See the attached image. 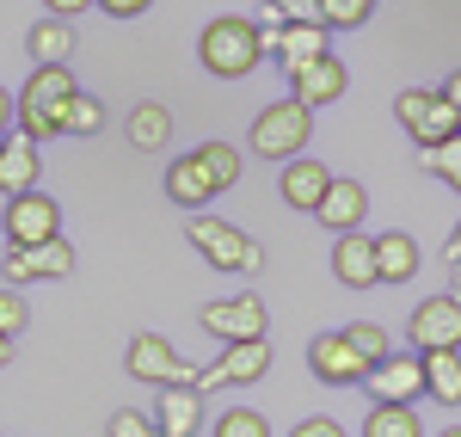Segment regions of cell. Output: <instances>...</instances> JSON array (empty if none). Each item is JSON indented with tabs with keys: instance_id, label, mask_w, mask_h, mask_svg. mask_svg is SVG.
Wrapping results in <instances>:
<instances>
[{
	"instance_id": "25",
	"label": "cell",
	"mask_w": 461,
	"mask_h": 437,
	"mask_svg": "<svg viewBox=\"0 0 461 437\" xmlns=\"http://www.w3.org/2000/svg\"><path fill=\"white\" fill-rule=\"evenodd\" d=\"M425 358V395L437 406H461V345L449 351H419Z\"/></svg>"
},
{
	"instance_id": "13",
	"label": "cell",
	"mask_w": 461,
	"mask_h": 437,
	"mask_svg": "<svg viewBox=\"0 0 461 437\" xmlns=\"http://www.w3.org/2000/svg\"><path fill=\"white\" fill-rule=\"evenodd\" d=\"M363 395L369 401H419L425 395V358L419 351H388L382 364L363 376Z\"/></svg>"
},
{
	"instance_id": "20",
	"label": "cell",
	"mask_w": 461,
	"mask_h": 437,
	"mask_svg": "<svg viewBox=\"0 0 461 437\" xmlns=\"http://www.w3.org/2000/svg\"><path fill=\"white\" fill-rule=\"evenodd\" d=\"M320 56H332V32H326L320 19L284 25V43H277V62H284V74H302L308 62H320Z\"/></svg>"
},
{
	"instance_id": "41",
	"label": "cell",
	"mask_w": 461,
	"mask_h": 437,
	"mask_svg": "<svg viewBox=\"0 0 461 437\" xmlns=\"http://www.w3.org/2000/svg\"><path fill=\"white\" fill-rule=\"evenodd\" d=\"M443 259H449V265H456V259H461V222H456V228H449V247H443Z\"/></svg>"
},
{
	"instance_id": "5",
	"label": "cell",
	"mask_w": 461,
	"mask_h": 437,
	"mask_svg": "<svg viewBox=\"0 0 461 437\" xmlns=\"http://www.w3.org/2000/svg\"><path fill=\"white\" fill-rule=\"evenodd\" d=\"M185 234H191V247L210 259L215 271H240V278H247V271L265 265V247L252 241L247 228H234V222H221V216H203V210H197Z\"/></svg>"
},
{
	"instance_id": "3",
	"label": "cell",
	"mask_w": 461,
	"mask_h": 437,
	"mask_svg": "<svg viewBox=\"0 0 461 437\" xmlns=\"http://www.w3.org/2000/svg\"><path fill=\"white\" fill-rule=\"evenodd\" d=\"M308 136H314V111L289 93V99H277V105H265L258 117H252L247 148L258 154V160H295V154L308 148Z\"/></svg>"
},
{
	"instance_id": "2",
	"label": "cell",
	"mask_w": 461,
	"mask_h": 437,
	"mask_svg": "<svg viewBox=\"0 0 461 437\" xmlns=\"http://www.w3.org/2000/svg\"><path fill=\"white\" fill-rule=\"evenodd\" d=\"M197 62L215 80H247L258 62H265V43H258V19H240V13H221L203 25L197 37Z\"/></svg>"
},
{
	"instance_id": "24",
	"label": "cell",
	"mask_w": 461,
	"mask_h": 437,
	"mask_svg": "<svg viewBox=\"0 0 461 437\" xmlns=\"http://www.w3.org/2000/svg\"><path fill=\"white\" fill-rule=\"evenodd\" d=\"M363 437H425V419H419L412 401H369Z\"/></svg>"
},
{
	"instance_id": "29",
	"label": "cell",
	"mask_w": 461,
	"mask_h": 437,
	"mask_svg": "<svg viewBox=\"0 0 461 437\" xmlns=\"http://www.w3.org/2000/svg\"><path fill=\"white\" fill-rule=\"evenodd\" d=\"M105 99H93V93H74V105H68V123H62V136H80V142H86V136H99V130H105Z\"/></svg>"
},
{
	"instance_id": "42",
	"label": "cell",
	"mask_w": 461,
	"mask_h": 437,
	"mask_svg": "<svg viewBox=\"0 0 461 437\" xmlns=\"http://www.w3.org/2000/svg\"><path fill=\"white\" fill-rule=\"evenodd\" d=\"M13 345H19V339H6V332H0V369L13 364Z\"/></svg>"
},
{
	"instance_id": "36",
	"label": "cell",
	"mask_w": 461,
	"mask_h": 437,
	"mask_svg": "<svg viewBox=\"0 0 461 437\" xmlns=\"http://www.w3.org/2000/svg\"><path fill=\"white\" fill-rule=\"evenodd\" d=\"M93 6H99V13H111V19H142L154 0H93Z\"/></svg>"
},
{
	"instance_id": "43",
	"label": "cell",
	"mask_w": 461,
	"mask_h": 437,
	"mask_svg": "<svg viewBox=\"0 0 461 437\" xmlns=\"http://www.w3.org/2000/svg\"><path fill=\"white\" fill-rule=\"evenodd\" d=\"M449 296H456V302H461V259H456V265H449Z\"/></svg>"
},
{
	"instance_id": "10",
	"label": "cell",
	"mask_w": 461,
	"mask_h": 437,
	"mask_svg": "<svg viewBox=\"0 0 461 437\" xmlns=\"http://www.w3.org/2000/svg\"><path fill=\"white\" fill-rule=\"evenodd\" d=\"M68 271H74V247L62 234L43 241V247H6V259H0L6 290H25V284H43V278H68Z\"/></svg>"
},
{
	"instance_id": "44",
	"label": "cell",
	"mask_w": 461,
	"mask_h": 437,
	"mask_svg": "<svg viewBox=\"0 0 461 437\" xmlns=\"http://www.w3.org/2000/svg\"><path fill=\"white\" fill-rule=\"evenodd\" d=\"M437 437H461V425H443V432H437Z\"/></svg>"
},
{
	"instance_id": "26",
	"label": "cell",
	"mask_w": 461,
	"mask_h": 437,
	"mask_svg": "<svg viewBox=\"0 0 461 437\" xmlns=\"http://www.w3.org/2000/svg\"><path fill=\"white\" fill-rule=\"evenodd\" d=\"M25 50H32V62H74V50H80L74 19H37L25 32Z\"/></svg>"
},
{
	"instance_id": "21",
	"label": "cell",
	"mask_w": 461,
	"mask_h": 437,
	"mask_svg": "<svg viewBox=\"0 0 461 437\" xmlns=\"http://www.w3.org/2000/svg\"><path fill=\"white\" fill-rule=\"evenodd\" d=\"M210 197H215V185L203 179V167H197V154H191V148H185L178 160H167V204H178V210H191V216H197Z\"/></svg>"
},
{
	"instance_id": "17",
	"label": "cell",
	"mask_w": 461,
	"mask_h": 437,
	"mask_svg": "<svg viewBox=\"0 0 461 437\" xmlns=\"http://www.w3.org/2000/svg\"><path fill=\"white\" fill-rule=\"evenodd\" d=\"M363 216H369V191H363V179H339V173H332V185H326V197H320L314 222H320V228H332V234H351V228H363Z\"/></svg>"
},
{
	"instance_id": "16",
	"label": "cell",
	"mask_w": 461,
	"mask_h": 437,
	"mask_svg": "<svg viewBox=\"0 0 461 437\" xmlns=\"http://www.w3.org/2000/svg\"><path fill=\"white\" fill-rule=\"evenodd\" d=\"M289 93H295V99H302L308 111L339 105V99L351 93V68H345L339 56H320V62H308L302 74H289Z\"/></svg>"
},
{
	"instance_id": "22",
	"label": "cell",
	"mask_w": 461,
	"mask_h": 437,
	"mask_svg": "<svg viewBox=\"0 0 461 437\" xmlns=\"http://www.w3.org/2000/svg\"><path fill=\"white\" fill-rule=\"evenodd\" d=\"M123 136H130V148H142V154H160V148L173 142V111L160 105V99L130 105V117H123Z\"/></svg>"
},
{
	"instance_id": "32",
	"label": "cell",
	"mask_w": 461,
	"mask_h": 437,
	"mask_svg": "<svg viewBox=\"0 0 461 437\" xmlns=\"http://www.w3.org/2000/svg\"><path fill=\"white\" fill-rule=\"evenodd\" d=\"M215 437H271V425H265V413H252V406H228V413L215 419Z\"/></svg>"
},
{
	"instance_id": "40",
	"label": "cell",
	"mask_w": 461,
	"mask_h": 437,
	"mask_svg": "<svg viewBox=\"0 0 461 437\" xmlns=\"http://www.w3.org/2000/svg\"><path fill=\"white\" fill-rule=\"evenodd\" d=\"M443 99H449V105H456V111H461V68H456V74H449V80H443Z\"/></svg>"
},
{
	"instance_id": "33",
	"label": "cell",
	"mask_w": 461,
	"mask_h": 437,
	"mask_svg": "<svg viewBox=\"0 0 461 437\" xmlns=\"http://www.w3.org/2000/svg\"><path fill=\"white\" fill-rule=\"evenodd\" d=\"M105 437H160V425H154V413H136V406H117L111 413Z\"/></svg>"
},
{
	"instance_id": "28",
	"label": "cell",
	"mask_w": 461,
	"mask_h": 437,
	"mask_svg": "<svg viewBox=\"0 0 461 437\" xmlns=\"http://www.w3.org/2000/svg\"><path fill=\"white\" fill-rule=\"evenodd\" d=\"M419 167L461 197V136H456V142H437V148H419Z\"/></svg>"
},
{
	"instance_id": "15",
	"label": "cell",
	"mask_w": 461,
	"mask_h": 437,
	"mask_svg": "<svg viewBox=\"0 0 461 437\" xmlns=\"http://www.w3.org/2000/svg\"><path fill=\"white\" fill-rule=\"evenodd\" d=\"M332 278L345 290H375L382 284V271H375V234H363V228L339 234L332 241Z\"/></svg>"
},
{
	"instance_id": "31",
	"label": "cell",
	"mask_w": 461,
	"mask_h": 437,
	"mask_svg": "<svg viewBox=\"0 0 461 437\" xmlns=\"http://www.w3.org/2000/svg\"><path fill=\"white\" fill-rule=\"evenodd\" d=\"M345 339H351V351H357L369 369H375V364L393 351V345H388V327H375V321H351V327H345Z\"/></svg>"
},
{
	"instance_id": "8",
	"label": "cell",
	"mask_w": 461,
	"mask_h": 437,
	"mask_svg": "<svg viewBox=\"0 0 461 437\" xmlns=\"http://www.w3.org/2000/svg\"><path fill=\"white\" fill-rule=\"evenodd\" d=\"M203 332L221 339V345H240V339H265L271 332V314H265V296H215L203 302Z\"/></svg>"
},
{
	"instance_id": "12",
	"label": "cell",
	"mask_w": 461,
	"mask_h": 437,
	"mask_svg": "<svg viewBox=\"0 0 461 437\" xmlns=\"http://www.w3.org/2000/svg\"><path fill=\"white\" fill-rule=\"evenodd\" d=\"M406 339H412V351H449V345H461V302L456 296H425L412 308V321H406Z\"/></svg>"
},
{
	"instance_id": "7",
	"label": "cell",
	"mask_w": 461,
	"mask_h": 437,
	"mask_svg": "<svg viewBox=\"0 0 461 437\" xmlns=\"http://www.w3.org/2000/svg\"><path fill=\"white\" fill-rule=\"evenodd\" d=\"M271 369V339H240V345H221L215 364H197V395H215V388H247Z\"/></svg>"
},
{
	"instance_id": "18",
	"label": "cell",
	"mask_w": 461,
	"mask_h": 437,
	"mask_svg": "<svg viewBox=\"0 0 461 437\" xmlns=\"http://www.w3.org/2000/svg\"><path fill=\"white\" fill-rule=\"evenodd\" d=\"M154 425H160V437H197L203 432V395L185 388V382L160 388L154 395Z\"/></svg>"
},
{
	"instance_id": "1",
	"label": "cell",
	"mask_w": 461,
	"mask_h": 437,
	"mask_svg": "<svg viewBox=\"0 0 461 437\" xmlns=\"http://www.w3.org/2000/svg\"><path fill=\"white\" fill-rule=\"evenodd\" d=\"M74 93H80L74 62H32V80H25V93H19V117H13L19 136H32V142H56L62 123H68Z\"/></svg>"
},
{
	"instance_id": "19",
	"label": "cell",
	"mask_w": 461,
	"mask_h": 437,
	"mask_svg": "<svg viewBox=\"0 0 461 437\" xmlns=\"http://www.w3.org/2000/svg\"><path fill=\"white\" fill-rule=\"evenodd\" d=\"M43 179V154H37L32 136H6L0 148V197H19V191H37Z\"/></svg>"
},
{
	"instance_id": "34",
	"label": "cell",
	"mask_w": 461,
	"mask_h": 437,
	"mask_svg": "<svg viewBox=\"0 0 461 437\" xmlns=\"http://www.w3.org/2000/svg\"><path fill=\"white\" fill-rule=\"evenodd\" d=\"M25 327H32V302H25L19 290H0V332H6V339H19Z\"/></svg>"
},
{
	"instance_id": "27",
	"label": "cell",
	"mask_w": 461,
	"mask_h": 437,
	"mask_svg": "<svg viewBox=\"0 0 461 437\" xmlns=\"http://www.w3.org/2000/svg\"><path fill=\"white\" fill-rule=\"evenodd\" d=\"M191 154H197L203 179L215 185V197H221V191H234V185H240V173H247L240 148H234V142H221V136H215V142H203V148H191Z\"/></svg>"
},
{
	"instance_id": "9",
	"label": "cell",
	"mask_w": 461,
	"mask_h": 437,
	"mask_svg": "<svg viewBox=\"0 0 461 437\" xmlns=\"http://www.w3.org/2000/svg\"><path fill=\"white\" fill-rule=\"evenodd\" d=\"M0 228H6V241H13V247H43V241H56V234H62V204H56V197H43V191H19V197H6Z\"/></svg>"
},
{
	"instance_id": "37",
	"label": "cell",
	"mask_w": 461,
	"mask_h": 437,
	"mask_svg": "<svg viewBox=\"0 0 461 437\" xmlns=\"http://www.w3.org/2000/svg\"><path fill=\"white\" fill-rule=\"evenodd\" d=\"M271 6H284L289 25H302V19H320V0H271ZM320 25H326V19H320Z\"/></svg>"
},
{
	"instance_id": "39",
	"label": "cell",
	"mask_w": 461,
	"mask_h": 437,
	"mask_svg": "<svg viewBox=\"0 0 461 437\" xmlns=\"http://www.w3.org/2000/svg\"><path fill=\"white\" fill-rule=\"evenodd\" d=\"M43 6H50V19H80L93 0H43Z\"/></svg>"
},
{
	"instance_id": "6",
	"label": "cell",
	"mask_w": 461,
	"mask_h": 437,
	"mask_svg": "<svg viewBox=\"0 0 461 437\" xmlns=\"http://www.w3.org/2000/svg\"><path fill=\"white\" fill-rule=\"evenodd\" d=\"M123 369H130V382H148V388H173V382H197V364L191 358H178V345L167 332H136L130 339V351H123Z\"/></svg>"
},
{
	"instance_id": "4",
	"label": "cell",
	"mask_w": 461,
	"mask_h": 437,
	"mask_svg": "<svg viewBox=\"0 0 461 437\" xmlns=\"http://www.w3.org/2000/svg\"><path fill=\"white\" fill-rule=\"evenodd\" d=\"M393 117L412 136V148H437V142H456L461 136V111L443 99V86H406L393 99Z\"/></svg>"
},
{
	"instance_id": "30",
	"label": "cell",
	"mask_w": 461,
	"mask_h": 437,
	"mask_svg": "<svg viewBox=\"0 0 461 437\" xmlns=\"http://www.w3.org/2000/svg\"><path fill=\"white\" fill-rule=\"evenodd\" d=\"M320 19L326 32H363L375 19V0H320Z\"/></svg>"
},
{
	"instance_id": "35",
	"label": "cell",
	"mask_w": 461,
	"mask_h": 437,
	"mask_svg": "<svg viewBox=\"0 0 461 437\" xmlns=\"http://www.w3.org/2000/svg\"><path fill=\"white\" fill-rule=\"evenodd\" d=\"M289 437H345V425H339V419H326V413H314V419H302Z\"/></svg>"
},
{
	"instance_id": "11",
	"label": "cell",
	"mask_w": 461,
	"mask_h": 437,
	"mask_svg": "<svg viewBox=\"0 0 461 437\" xmlns=\"http://www.w3.org/2000/svg\"><path fill=\"white\" fill-rule=\"evenodd\" d=\"M308 369H314V382H326V388H357V382L369 376V364L351 351L345 327H339V332H314V339H308Z\"/></svg>"
},
{
	"instance_id": "14",
	"label": "cell",
	"mask_w": 461,
	"mask_h": 437,
	"mask_svg": "<svg viewBox=\"0 0 461 437\" xmlns=\"http://www.w3.org/2000/svg\"><path fill=\"white\" fill-rule=\"evenodd\" d=\"M326 185H332V167H326V160H314V154H295V160H284L277 197H284L289 210L314 216V210H320V197H326Z\"/></svg>"
},
{
	"instance_id": "38",
	"label": "cell",
	"mask_w": 461,
	"mask_h": 437,
	"mask_svg": "<svg viewBox=\"0 0 461 437\" xmlns=\"http://www.w3.org/2000/svg\"><path fill=\"white\" fill-rule=\"evenodd\" d=\"M13 117H19V99L0 86V148H6V136H13Z\"/></svg>"
},
{
	"instance_id": "23",
	"label": "cell",
	"mask_w": 461,
	"mask_h": 437,
	"mask_svg": "<svg viewBox=\"0 0 461 437\" xmlns=\"http://www.w3.org/2000/svg\"><path fill=\"white\" fill-rule=\"evenodd\" d=\"M375 271H382V284H412L419 278V241L412 234H375Z\"/></svg>"
}]
</instances>
